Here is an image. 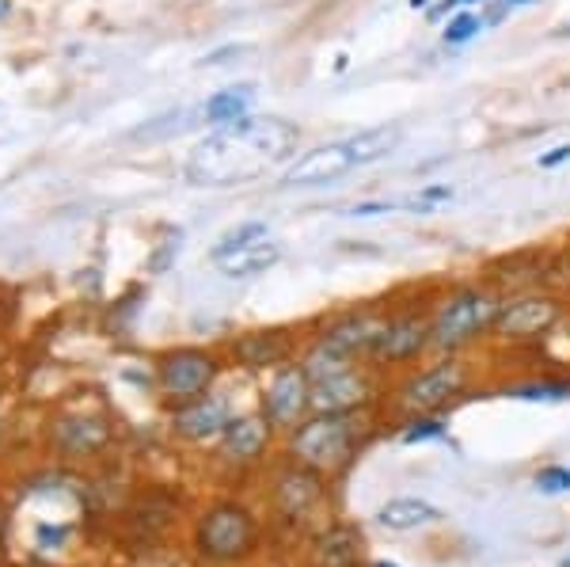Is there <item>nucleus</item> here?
<instances>
[{
	"instance_id": "f257e3e1",
	"label": "nucleus",
	"mask_w": 570,
	"mask_h": 567,
	"mask_svg": "<svg viewBox=\"0 0 570 567\" xmlns=\"http://www.w3.org/2000/svg\"><path fill=\"white\" fill-rule=\"evenodd\" d=\"M301 145V130L285 118H236L217 126L187 157V179L195 187H236L266 176V168L289 160Z\"/></svg>"
},
{
	"instance_id": "f03ea898",
	"label": "nucleus",
	"mask_w": 570,
	"mask_h": 567,
	"mask_svg": "<svg viewBox=\"0 0 570 567\" xmlns=\"http://www.w3.org/2000/svg\"><path fill=\"white\" fill-rule=\"evenodd\" d=\"M395 145H400V126H376V130L338 137V141H327V145H320V149L293 160L289 168H285L282 183L285 187H320V183H331V179L346 176V172L389 157Z\"/></svg>"
},
{
	"instance_id": "7ed1b4c3",
	"label": "nucleus",
	"mask_w": 570,
	"mask_h": 567,
	"mask_svg": "<svg viewBox=\"0 0 570 567\" xmlns=\"http://www.w3.org/2000/svg\"><path fill=\"white\" fill-rule=\"evenodd\" d=\"M357 423L351 416H324L301 423L289 438V453L312 472H338L354 453Z\"/></svg>"
},
{
	"instance_id": "20e7f679",
	"label": "nucleus",
	"mask_w": 570,
	"mask_h": 567,
	"mask_svg": "<svg viewBox=\"0 0 570 567\" xmlns=\"http://www.w3.org/2000/svg\"><path fill=\"white\" fill-rule=\"evenodd\" d=\"M255 537H259V526H255L252 510L240 507V502H217L202 515L198 522V553L209 556V560H240L255 548Z\"/></svg>"
},
{
	"instance_id": "39448f33",
	"label": "nucleus",
	"mask_w": 570,
	"mask_h": 567,
	"mask_svg": "<svg viewBox=\"0 0 570 567\" xmlns=\"http://www.w3.org/2000/svg\"><path fill=\"white\" fill-rule=\"evenodd\" d=\"M499 313H502V305L491 294L468 290V294H456L445 309H441L434 328H430V340L438 346H464L480 332H487V328H494Z\"/></svg>"
},
{
	"instance_id": "423d86ee",
	"label": "nucleus",
	"mask_w": 570,
	"mask_h": 567,
	"mask_svg": "<svg viewBox=\"0 0 570 567\" xmlns=\"http://www.w3.org/2000/svg\"><path fill=\"white\" fill-rule=\"evenodd\" d=\"M217 370H220V365H217L214 354L187 346V351L164 354L160 365H156V381H160L164 397H171V400H179V404H187V400L202 397V392L214 385Z\"/></svg>"
},
{
	"instance_id": "0eeeda50",
	"label": "nucleus",
	"mask_w": 570,
	"mask_h": 567,
	"mask_svg": "<svg viewBox=\"0 0 570 567\" xmlns=\"http://www.w3.org/2000/svg\"><path fill=\"white\" fill-rule=\"evenodd\" d=\"M312 408V381L305 365H282L263 397V416L271 427H293Z\"/></svg>"
},
{
	"instance_id": "6e6552de",
	"label": "nucleus",
	"mask_w": 570,
	"mask_h": 567,
	"mask_svg": "<svg viewBox=\"0 0 570 567\" xmlns=\"http://www.w3.org/2000/svg\"><path fill=\"white\" fill-rule=\"evenodd\" d=\"M461 389H464V370H461V365H453V362L434 365V370L419 373V378H411L407 385H403V408L434 411L441 404H449V400H453Z\"/></svg>"
},
{
	"instance_id": "1a4fd4ad",
	"label": "nucleus",
	"mask_w": 570,
	"mask_h": 567,
	"mask_svg": "<svg viewBox=\"0 0 570 567\" xmlns=\"http://www.w3.org/2000/svg\"><path fill=\"white\" fill-rule=\"evenodd\" d=\"M365 397H370V381L354 365L312 381V408L324 411V416H351L357 404H365Z\"/></svg>"
},
{
	"instance_id": "9d476101",
	"label": "nucleus",
	"mask_w": 570,
	"mask_h": 567,
	"mask_svg": "<svg viewBox=\"0 0 570 567\" xmlns=\"http://www.w3.org/2000/svg\"><path fill=\"white\" fill-rule=\"evenodd\" d=\"M559 320V305L551 297H521L513 305H502L499 320H494V332L505 340H532V335L548 332Z\"/></svg>"
},
{
	"instance_id": "9b49d317",
	"label": "nucleus",
	"mask_w": 570,
	"mask_h": 567,
	"mask_svg": "<svg viewBox=\"0 0 570 567\" xmlns=\"http://www.w3.org/2000/svg\"><path fill=\"white\" fill-rule=\"evenodd\" d=\"M228 419L233 416H228V404L220 397H195L176 411L171 427H176V434L190 438V442H214V438L225 434Z\"/></svg>"
},
{
	"instance_id": "f8f14e48",
	"label": "nucleus",
	"mask_w": 570,
	"mask_h": 567,
	"mask_svg": "<svg viewBox=\"0 0 570 567\" xmlns=\"http://www.w3.org/2000/svg\"><path fill=\"white\" fill-rule=\"evenodd\" d=\"M271 446V419L266 416H236L220 434V450L228 461H255Z\"/></svg>"
},
{
	"instance_id": "ddd939ff",
	"label": "nucleus",
	"mask_w": 570,
	"mask_h": 567,
	"mask_svg": "<svg viewBox=\"0 0 570 567\" xmlns=\"http://www.w3.org/2000/svg\"><path fill=\"white\" fill-rule=\"evenodd\" d=\"M278 255H282L278 244H274L271 236H263V241L236 244V248H214V263L228 278H252V274H263L266 267H274Z\"/></svg>"
},
{
	"instance_id": "4468645a",
	"label": "nucleus",
	"mask_w": 570,
	"mask_h": 567,
	"mask_svg": "<svg viewBox=\"0 0 570 567\" xmlns=\"http://www.w3.org/2000/svg\"><path fill=\"white\" fill-rule=\"evenodd\" d=\"M426 343H430V324H426V320L403 316V320L384 324V332H381V340H376L373 354H376V359H389V362H407V359H415Z\"/></svg>"
},
{
	"instance_id": "2eb2a0df",
	"label": "nucleus",
	"mask_w": 570,
	"mask_h": 567,
	"mask_svg": "<svg viewBox=\"0 0 570 567\" xmlns=\"http://www.w3.org/2000/svg\"><path fill=\"white\" fill-rule=\"evenodd\" d=\"M274 499H278L285 518H305L308 510L324 499L320 472L305 469V465H301V469H293V472H285V477H278V491H274Z\"/></svg>"
},
{
	"instance_id": "dca6fc26",
	"label": "nucleus",
	"mask_w": 570,
	"mask_h": 567,
	"mask_svg": "<svg viewBox=\"0 0 570 567\" xmlns=\"http://www.w3.org/2000/svg\"><path fill=\"white\" fill-rule=\"evenodd\" d=\"M362 534L354 526H331L316 537L312 548V567H357L362 564Z\"/></svg>"
},
{
	"instance_id": "f3484780",
	"label": "nucleus",
	"mask_w": 570,
	"mask_h": 567,
	"mask_svg": "<svg viewBox=\"0 0 570 567\" xmlns=\"http://www.w3.org/2000/svg\"><path fill=\"white\" fill-rule=\"evenodd\" d=\"M384 332V320H373V316H354V320H343L338 328H331L324 335V343L331 351L346 354V359H357V354L373 351L376 340Z\"/></svg>"
},
{
	"instance_id": "a211bd4d",
	"label": "nucleus",
	"mask_w": 570,
	"mask_h": 567,
	"mask_svg": "<svg viewBox=\"0 0 570 567\" xmlns=\"http://www.w3.org/2000/svg\"><path fill=\"white\" fill-rule=\"evenodd\" d=\"M441 518V510L426 499H389L376 510V522L392 534H411V529H426Z\"/></svg>"
},
{
	"instance_id": "6ab92c4d",
	"label": "nucleus",
	"mask_w": 570,
	"mask_h": 567,
	"mask_svg": "<svg viewBox=\"0 0 570 567\" xmlns=\"http://www.w3.org/2000/svg\"><path fill=\"white\" fill-rule=\"evenodd\" d=\"M53 442L61 446L66 453H96L107 446V423L104 419H61L58 427H53Z\"/></svg>"
},
{
	"instance_id": "aec40b11",
	"label": "nucleus",
	"mask_w": 570,
	"mask_h": 567,
	"mask_svg": "<svg viewBox=\"0 0 570 567\" xmlns=\"http://www.w3.org/2000/svg\"><path fill=\"white\" fill-rule=\"evenodd\" d=\"M252 99H255V88L252 85L225 88V91H217L214 99H206L202 115H206L209 126H228V123H236V118L252 115Z\"/></svg>"
},
{
	"instance_id": "412c9836",
	"label": "nucleus",
	"mask_w": 570,
	"mask_h": 567,
	"mask_svg": "<svg viewBox=\"0 0 570 567\" xmlns=\"http://www.w3.org/2000/svg\"><path fill=\"white\" fill-rule=\"evenodd\" d=\"M236 354H240L244 365L259 370V365H278L285 354H289V343H285L278 332H252L236 343Z\"/></svg>"
},
{
	"instance_id": "4be33fe9",
	"label": "nucleus",
	"mask_w": 570,
	"mask_h": 567,
	"mask_svg": "<svg viewBox=\"0 0 570 567\" xmlns=\"http://www.w3.org/2000/svg\"><path fill=\"white\" fill-rule=\"evenodd\" d=\"M537 491H544V496H563L570 491V469L563 465H548V469L537 472Z\"/></svg>"
},
{
	"instance_id": "5701e85b",
	"label": "nucleus",
	"mask_w": 570,
	"mask_h": 567,
	"mask_svg": "<svg viewBox=\"0 0 570 567\" xmlns=\"http://www.w3.org/2000/svg\"><path fill=\"white\" fill-rule=\"evenodd\" d=\"M263 236H266L263 222H247L240 228H228V233L217 241V248H236V244H252V241H263Z\"/></svg>"
},
{
	"instance_id": "b1692460",
	"label": "nucleus",
	"mask_w": 570,
	"mask_h": 567,
	"mask_svg": "<svg viewBox=\"0 0 570 567\" xmlns=\"http://www.w3.org/2000/svg\"><path fill=\"white\" fill-rule=\"evenodd\" d=\"M445 434V423L438 419H415V423L403 431V442H430V438H441Z\"/></svg>"
},
{
	"instance_id": "393cba45",
	"label": "nucleus",
	"mask_w": 570,
	"mask_h": 567,
	"mask_svg": "<svg viewBox=\"0 0 570 567\" xmlns=\"http://www.w3.org/2000/svg\"><path fill=\"white\" fill-rule=\"evenodd\" d=\"M475 31H480V20H475V16H456V20L445 27V42H468Z\"/></svg>"
},
{
	"instance_id": "a878e982",
	"label": "nucleus",
	"mask_w": 570,
	"mask_h": 567,
	"mask_svg": "<svg viewBox=\"0 0 570 567\" xmlns=\"http://www.w3.org/2000/svg\"><path fill=\"white\" fill-rule=\"evenodd\" d=\"M513 397H521V400H567L570 389L567 385H525V389L513 392Z\"/></svg>"
},
{
	"instance_id": "bb28decb",
	"label": "nucleus",
	"mask_w": 570,
	"mask_h": 567,
	"mask_svg": "<svg viewBox=\"0 0 570 567\" xmlns=\"http://www.w3.org/2000/svg\"><path fill=\"white\" fill-rule=\"evenodd\" d=\"M567 160H570V145H559V149L540 157V168H556V164H567Z\"/></svg>"
},
{
	"instance_id": "cd10ccee",
	"label": "nucleus",
	"mask_w": 570,
	"mask_h": 567,
	"mask_svg": "<svg viewBox=\"0 0 570 567\" xmlns=\"http://www.w3.org/2000/svg\"><path fill=\"white\" fill-rule=\"evenodd\" d=\"M464 4H475V0H441V4H438V8H434V12H430V16H445L449 8H464Z\"/></svg>"
},
{
	"instance_id": "c85d7f7f",
	"label": "nucleus",
	"mask_w": 570,
	"mask_h": 567,
	"mask_svg": "<svg viewBox=\"0 0 570 567\" xmlns=\"http://www.w3.org/2000/svg\"><path fill=\"white\" fill-rule=\"evenodd\" d=\"M12 16V0H0V20H8Z\"/></svg>"
},
{
	"instance_id": "c756f323",
	"label": "nucleus",
	"mask_w": 570,
	"mask_h": 567,
	"mask_svg": "<svg viewBox=\"0 0 570 567\" xmlns=\"http://www.w3.org/2000/svg\"><path fill=\"white\" fill-rule=\"evenodd\" d=\"M370 567H400V564H389V560H376V564H370Z\"/></svg>"
},
{
	"instance_id": "7c9ffc66",
	"label": "nucleus",
	"mask_w": 570,
	"mask_h": 567,
	"mask_svg": "<svg viewBox=\"0 0 570 567\" xmlns=\"http://www.w3.org/2000/svg\"><path fill=\"white\" fill-rule=\"evenodd\" d=\"M559 35H563V39H570V23L563 27V31H559Z\"/></svg>"
},
{
	"instance_id": "2f4dec72",
	"label": "nucleus",
	"mask_w": 570,
	"mask_h": 567,
	"mask_svg": "<svg viewBox=\"0 0 570 567\" xmlns=\"http://www.w3.org/2000/svg\"><path fill=\"white\" fill-rule=\"evenodd\" d=\"M559 567H570V556H563V560H559Z\"/></svg>"
},
{
	"instance_id": "473e14b6",
	"label": "nucleus",
	"mask_w": 570,
	"mask_h": 567,
	"mask_svg": "<svg viewBox=\"0 0 570 567\" xmlns=\"http://www.w3.org/2000/svg\"><path fill=\"white\" fill-rule=\"evenodd\" d=\"M510 4H529V0H510Z\"/></svg>"
},
{
	"instance_id": "72a5a7b5",
	"label": "nucleus",
	"mask_w": 570,
	"mask_h": 567,
	"mask_svg": "<svg viewBox=\"0 0 570 567\" xmlns=\"http://www.w3.org/2000/svg\"><path fill=\"white\" fill-rule=\"evenodd\" d=\"M411 4H415V8H419V4H422V0H411Z\"/></svg>"
}]
</instances>
